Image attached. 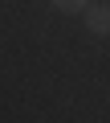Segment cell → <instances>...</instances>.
<instances>
[{"label":"cell","instance_id":"1","mask_svg":"<svg viewBox=\"0 0 110 123\" xmlns=\"http://www.w3.org/2000/svg\"><path fill=\"white\" fill-rule=\"evenodd\" d=\"M82 21H86V33L110 37V0H94V4L82 12Z\"/></svg>","mask_w":110,"mask_h":123},{"label":"cell","instance_id":"2","mask_svg":"<svg viewBox=\"0 0 110 123\" xmlns=\"http://www.w3.org/2000/svg\"><path fill=\"white\" fill-rule=\"evenodd\" d=\"M49 4L57 8V12H65V17H78V12H86L94 4V0H49Z\"/></svg>","mask_w":110,"mask_h":123}]
</instances>
